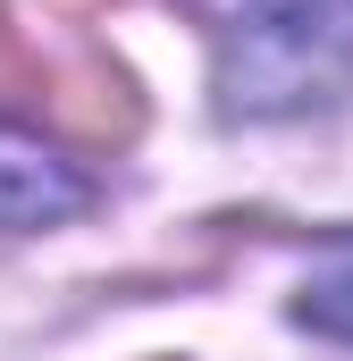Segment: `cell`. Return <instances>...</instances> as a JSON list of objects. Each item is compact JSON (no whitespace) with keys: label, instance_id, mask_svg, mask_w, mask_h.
Masks as SVG:
<instances>
[{"label":"cell","instance_id":"obj_2","mask_svg":"<svg viewBox=\"0 0 353 361\" xmlns=\"http://www.w3.org/2000/svg\"><path fill=\"white\" fill-rule=\"evenodd\" d=\"M85 169L59 160L42 135L25 126H0V227H59L85 210Z\"/></svg>","mask_w":353,"mask_h":361},{"label":"cell","instance_id":"obj_1","mask_svg":"<svg viewBox=\"0 0 353 361\" xmlns=\"http://www.w3.org/2000/svg\"><path fill=\"white\" fill-rule=\"evenodd\" d=\"M227 118H303L353 76V0H193Z\"/></svg>","mask_w":353,"mask_h":361},{"label":"cell","instance_id":"obj_3","mask_svg":"<svg viewBox=\"0 0 353 361\" xmlns=\"http://www.w3.org/2000/svg\"><path fill=\"white\" fill-rule=\"evenodd\" d=\"M51 118L76 143H126L143 126V101L126 85V68H109L101 51H76L68 68H51Z\"/></svg>","mask_w":353,"mask_h":361},{"label":"cell","instance_id":"obj_4","mask_svg":"<svg viewBox=\"0 0 353 361\" xmlns=\"http://www.w3.org/2000/svg\"><path fill=\"white\" fill-rule=\"evenodd\" d=\"M294 319H303L311 336H337V345H353V244H337L320 269L294 286Z\"/></svg>","mask_w":353,"mask_h":361},{"label":"cell","instance_id":"obj_5","mask_svg":"<svg viewBox=\"0 0 353 361\" xmlns=\"http://www.w3.org/2000/svg\"><path fill=\"white\" fill-rule=\"evenodd\" d=\"M0 101H25V109H51V59L25 42V25L0 8Z\"/></svg>","mask_w":353,"mask_h":361}]
</instances>
